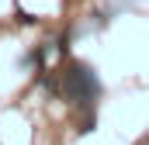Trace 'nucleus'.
Returning <instances> with one entry per match:
<instances>
[{
	"mask_svg": "<svg viewBox=\"0 0 149 145\" xmlns=\"http://www.w3.org/2000/svg\"><path fill=\"white\" fill-rule=\"evenodd\" d=\"M63 93L73 100V104H83L90 107L101 93V83H97V72L90 69L87 62H73L70 69L63 72Z\"/></svg>",
	"mask_w": 149,
	"mask_h": 145,
	"instance_id": "obj_1",
	"label": "nucleus"
}]
</instances>
